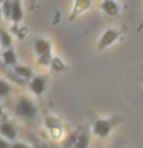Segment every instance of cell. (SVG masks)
<instances>
[{
    "label": "cell",
    "instance_id": "cell-1",
    "mask_svg": "<svg viewBox=\"0 0 143 148\" xmlns=\"http://www.w3.org/2000/svg\"><path fill=\"white\" fill-rule=\"evenodd\" d=\"M14 112L18 118H21L23 121H34L38 116V108L34 104V101L27 96H20L17 102H15Z\"/></svg>",
    "mask_w": 143,
    "mask_h": 148
},
{
    "label": "cell",
    "instance_id": "cell-2",
    "mask_svg": "<svg viewBox=\"0 0 143 148\" xmlns=\"http://www.w3.org/2000/svg\"><path fill=\"white\" fill-rule=\"evenodd\" d=\"M122 118H110V119H97L93 122L91 131L93 134L97 136V138H107V136L113 131L114 125L117 122H120Z\"/></svg>",
    "mask_w": 143,
    "mask_h": 148
},
{
    "label": "cell",
    "instance_id": "cell-3",
    "mask_svg": "<svg viewBox=\"0 0 143 148\" xmlns=\"http://www.w3.org/2000/svg\"><path fill=\"white\" fill-rule=\"evenodd\" d=\"M122 32L117 31V29H107L105 32L102 34V37L99 38V43H97V51H105L107 47H110L111 45L117 41V38H120Z\"/></svg>",
    "mask_w": 143,
    "mask_h": 148
},
{
    "label": "cell",
    "instance_id": "cell-4",
    "mask_svg": "<svg viewBox=\"0 0 143 148\" xmlns=\"http://www.w3.org/2000/svg\"><path fill=\"white\" fill-rule=\"evenodd\" d=\"M29 87H31V92L35 96H41L46 92V87H47V76L46 75H34L31 78Z\"/></svg>",
    "mask_w": 143,
    "mask_h": 148
},
{
    "label": "cell",
    "instance_id": "cell-5",
    "mask_svg": "<svg viewBox=\"0 0 143 148\" xmlns=\"http://www.w3.org/2000/svg\"><path fill=\"white\" fill-rule=\"evenodd\" d=\"M0 134L8 140L17 139V130H15L14 124H11L9 121L5 119V118H2V122H0Z\"/></svg>",
    "mask_w": 143,
    "mask_h": 148
},
{
    "label": "cell",
    "instance_id": "cell-6",
    "mask_svg": "<svg viewBox=\"0 0 143 148\" xmlns=\"http://www.w3.org/2000/svg\"><path fill=\"white\" fill-rule=\"evenodd\" d=\"M90 6H91V0H75L73 11H72L69 20H70V21L75 20L78 15H81L82 12H85L87 9H90Z\"/></svg>",
    "mask_w": 143,
    "mask_h": 148
},
{
    "label": "cell",
    "instance_id": "cell-7",
    "mask_svg": "<svg viewBox=\"0 0 143 148\" xmlns=\"http://www.w3.org/2000/svg\"><path fill=\"white\" fill-rule=\"evenodd\" d=\"M25 17V11L21 6V0H12V12H11V21L12 23H20Z\"/></svg>",
    "mask_w": 143,
    "mask_h": 148
},
{
    "label": "cell",
    "instance_id": "cell-8",
    "mask_svg": "<svg viewBox=\"0 0 143 148\" xmlns=\"http://www.w3.org/2000/svg\"><path fill=\"white\" fill-rule=\"evenodd\" d=\"M34 51L37 55H43V53H49L52 51V45L50 41L46 40V38H38L34 45Z\"/></svg>",
    "mask_w": 143,
    "mask_h": 148
},
{
    "label": "cell",
    "instance_id": "cell-9",
    "mask_svg": "<svg viewBox=\"0 0 143 148\" xmlns=\"http://www.w3.org/2000/svg\"><path fill=\"white\" fill-rule=\"evenodd\" d=\"M101 9L107 15H111V17L119 14V6H117V3L114 2V0H104V2L101 3Z\"/></svg>",
    "mask_w": 143,
    "mask_h": 148
},
{
    "label": "cell",
    "instance_id": "cell-10",
    "mask_svg": "<svg viewBox=\"0 0 143 148\" xmlns=\"http://www.w3.org/2000/svg\"><path fill=\"white\" fill-rule=\"evenodd\" d=\"M2 60H3V63L6 64L8 67H12V66L17 64V55H15L14 49L12 47L5 49L3 53H2Z\"/></svg>",
    "mask_w": 143,
    "mask_h": 148
},
{
    "label": "cell",
    "instance_id": "cell-11",
    "mask_svg": "<svg viewBox=\"0 0 143 148\" xmlns=\"http://www.w3.org/2000/svg\"><path fill=\"white\" fill-rule=\"evenodd\" d=\"M89 145H90V131H89V128H84L82 131H79L78 140H76L75 147L76 148H85Z\"/></svg>",
    "mask_w": 143,
    "mask_h": 148
},
{
    "label": "cell",
    "instance_id": "cell-12",
    "mask_svg": "<svg viewBox=\"0 0 143 148\" xmlns=\"http://www.w3.org/2000/svg\"><path fill=\"white\" fill-rule=\"evenodd\" d=\"M12 69H14V72L20 75L21 78H25V79H31L32 76H34V72H32V69L31 67H27V66H23V64H15L12 66Z\"/></svg>",
    "mask_w": 143,
    "mask_h": 148
},
{
    "label": "cell",
    "instance_id": "cell-13",
    "mask_svg": "<svg viewBox=\"0 0 143 148\" xmlns=\"http://www.w3.org/2000/svg\"><path fill=\"white\" fill-rule=\"evenodd\" d=\"M5 76L6 78H9L11 79V83H14V84H17V86H20V87H25L26 84H27V79H25V78H21L20 75H17L14 72V69L11 70L9 67H8V70L5 72Z\"/></svg>",
    "mask_w": 143,
    "mask_h": 148
},
{
    "label": "cell",
    "instance_id": "cell-14",
    "mask_svg": "<svg viewBox=\"0 0 143 148\" xmlns=\"http://www.w3.org/2000/svg\"><path fill=\"white\" fill-rule=\"evenodd\" d=\"M0 43H2V47H5V49L11 47V45H12V37L3 28H0Z\"/></svg>",
    "mask_w": 143,
    "mask_h": 148
},
{
    "label": "cell",
    "instance_id": "cell-15",
    "mask_svg": "<svg viewBox=\"0 0 143 148\" xmlns=\"http://www.w3.org/2000/svg\"><path fill=\"white\" fill-rule=\"evenodd\" d=\"M12 92V84L8 83L6 79L0 78V98H8Z\"/></svg>",
    "mask_w": 143,
    "mask_h": 148
},
{
    "label": "cell",
    "instance_id": "cell-16",
    "mask_svg": "<svg viewBox=\"0 0 143 148\" xmlns=\"http://www.w3.org/2000/svg\"><path fill=\"white\" fill-rule=\"evenodd\" d=\"M2 11H3V17L11 21V12H12V0H3L2 3Z\"/></svg>",
    "mask_w": 143,
    "mask_h": 148
},
{
    "label": "cell",
    "instance_id": "cell-17",
    "mask_svg": "<svg viewBox=\"0 0 143 148\" xmlns=\"http://www.w3.org/2000/svg\"><path fill=\"white\" fill-rule=\"evenodd\" d=\"M50 67L55 70V72H64L65 70V64L61 58L58 57H52V61H50Z\"/></svg>",
    "mask_w": 143,
    "mask_h": 148
},
{
    "label": "cell",
    "instance_id": "cell-18",
    "mask_svg": "<svg viewBox=\"0 0 143 148\" xmlns=\"http://www.w3.org/2000/svg\"><path fill=\"white\" fill-rule=\"evenodd\" d=\"M50 61H52L50 52H49V53H43V55H38V64H40V66H50Z\"/></svg>",
    "mask_w": 143,
    "mask_h": 148
},
{
    "label": "cell",
    "instance_id": "cell-19",
    "mask_svg": "<svg viewBox=\"0 0 143 148\" xmlns=\"http://www.w3.org/2000/svg\"><path fill=\"white\" fill-rule=\"evenodd\" d=\"M78 134H79V130H76L73 134H70L69 138H67V142H64V147H75L76 144V140H78Z\"/></svg>",
    "mask_w": 143,
    "mask_h": 148
},
{
    "label": "cell",
    "instance_id": "cell-20",
    "mask_svg": "<svg viewBox=\"0 0 143 148\" xmlns=\"http://www.w3.org/2000/svg\"><path fill=\"white\" fill-rule=\"evenodd\" d=\"M9 147H11V142L2 136V138H0V148H9Z\"/></svg>",
    "mask_w": 143,
    "mask_h": 148
},
{
    "label": "cell",
    "instance_id": "cell-21",
    "mask_svg": "<svg viewBox=\"0 0 143 148\" xmlns=\"http://www.w3.org/2000/svg\"><path fill=\"white\" fill-rule=\"evenodd\" d=\"M6 70H8V66L3 63V60H0V73L5 75V72H6Z\"/></svg>",
    "mask_w": 143,
    "mask_h": 148
},
{
    "label": "cell",
    "instance_id": "cell-22",
    "mask_svg": "<svg viewBox=\"0 0 143 148\" xmlns=\"http://www.w3.org/2000/svg\"><path fill=\"white\" fill-rule=\"evenodd\" d=\"M3 20V11H2V5H0V23H2Z\"/></svg>",
    "mask_w": 143,
    "mask_h": 148
},
{
    "label": "cell",
    "instance_id": "cell-23",
    "mask_svg": "<svg viewBox=\"0 0 143 148\" xmlns=\"http://www.w3.org/2000/svg\"><path fill=\"white\" fill-rule=\"evenodd\" d=\"M2 118H3V107L0 106V119H2Z\"/></svg>",
    "mask_w": 143,
    "mask_h": 148
},
{
    "label": "cell",
    "instance_id": "cell-24",
    "mask_svg": "<svg viewBox=\"0 0 143 148\" xmlns=\"http://www.w3.org/2000/svg\"><path fill=\"white\" fill-rule=\"evenodd\" d=\"M143 29V20H142V23H140V26H139V31H142Z\"/></svg>",
    "mask_w": 143,
    "mask_h": 148
},
{
    "label": "cell",
    "instance_id": "cell-25",
    "mask_svg": "<svg viewBox=\"0 0 143 148\" xmlns=\"http://www.w3.org/2000/svg\"><path fill=\"white\" fill-rule=\"evenodd\" d=\"M2 2H3V0H0V3H2Z\"/></svg>",
    "mask_w": 143,
    "mask_h": 148
},
{
    "label": "cell",
    "instance_id": "cell-26",
    "mask_svg": "<svg viewBox=\"0 0 143 148\" xmlns=\"http://www.w3.org/2000/svg\"><path fill=\"white\" fill-rule=\"evenodd\" d=\"M0 47H2V43H0Z\"/></svg>",
    "mask_w": 143,
    "mask_h": 148
}]
</instances>
